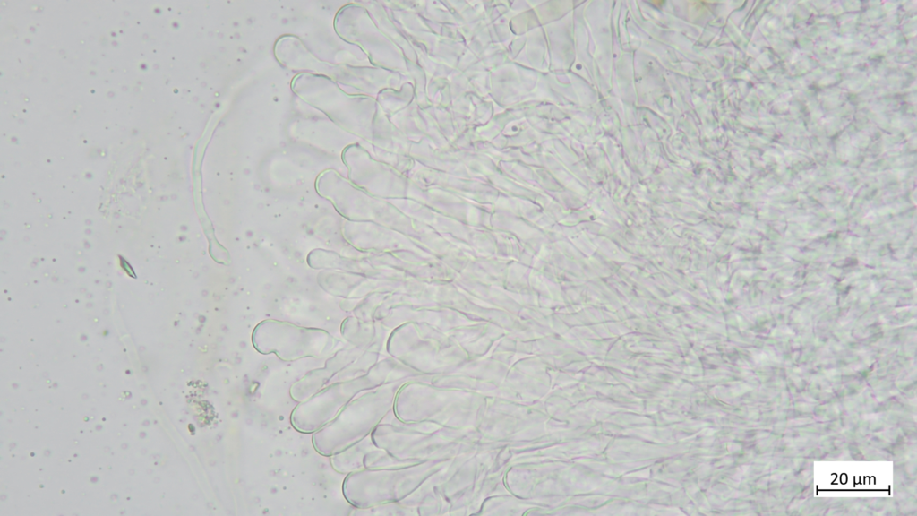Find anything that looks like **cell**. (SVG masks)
<instances>
[{
	"label": "cell",
	"instance_id": "obj_2",
	"mask_svg": "<svg viewBox=\"0 0 917 516\" xmlns=\"http://www.w3.org/2000/svg\"><path fill=\"white\" fill-rule=\"evenodd\" d=\"M344 367V363L332 362L324 368L309 372L301 380L296 382L290 390L291 397L298 401H304L321 391L325 384L339 374V370Z\"/></svg>",
	"mask_w": 917,
	"mask_h": 516
},
{
	"label": "cell",
	"instance_id": "obj_1",
	"mask_svg": "<svg viewBox=\"0 0 917 516\" xmlns=\"http://www.w3.org/2000/svg\"><path fill=\"white\" fill-rule=\"evenodd\" d=\"M355 381H340L322 388L299 402L291 414V424L303 433H315L329 424L346 407L356 390Z\"/></svg>",
	"mask_w": 917,
	"mask_h": 516
}]
</instances>
